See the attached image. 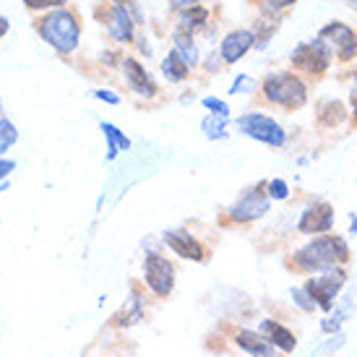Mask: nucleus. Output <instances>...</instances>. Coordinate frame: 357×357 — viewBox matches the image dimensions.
<instances>
[{
	"label": "nucleus",
	"mask_w": 357,
	"mask_h": 357,
	"mask_svg": "<svg viewBox=\"0 0 357 357\" xmlns=\"http://www.w3.org/2000/svg\"><path fill=\"white\" fill-rule=\"evenodd\" d=\"M349 261V245L339 235H316L303 248L292 253V266L305 274H324L344 266Z\"/></svg>",
	"instance_id": "1"
},
{
	"label": "nucleus",
	"mask_w": 357,
	"mask_h": 357,
	"mask_svg": "<svg viewBox=\"0 0 357 357\" xmlns=\"http://www.w3.org/2000/svg\"><path fill=\"white\" fill-rule=\"evenodd\" d=\"M37 31L42 34V40L63 55H68L79 47L81 24L76 19V13H70L66 8H55L50 13H45L42 19H37Z\"/></svg>",
	"instance_id": "2"
},
{
	"label": "nucleus",
	"mask_w": 357,
	"mask_h": 357,
	"mask_svg": "<svg viewBox=\"0 0 357 357\" xmlns=\"http://www.w3.org/2000/svg\"><path fill=\"white\" fill-rule=\"evenodd\" d=\"M261 91L266 102L279 105L284 109H300L307 102V84L303 76L292 73V70H277V73H268Z\"/></svg>",
	"instance_id": "3"
},
{
	"label": "nucleus",
	"mask_w": 357,
	"mask_h": 357,
	"mask_svg": "<svg viewBox=\"0 0 357 357\" xmlns=\"http://www.w3.org/2000/svg\"><path fill=\"white\" fill-rule=\"evenodd\" d=\"M344 284H347V271H344V266H339V268H331V271H324V274H313L305 282L303 289H305V295L313 300V305L318 310L331 313Z\"/></svg>",
	"instance_id": "4"
},
{
	"label": "nucleus",
	"mask_w": 357,
	"mask_h": 357,
	"mask_svg": "<svg viewBox=\"0 0 357 357\" xmlns=\"http://www.w3.org/2000/svg\"><path fill=\"white\" fill-rule=\"evenodd\" d=\"M331 58L334 52L328 50V45L321 37H316L313 42H300L289 55V63L295 70H303L307 76H324L331 66Z\"/></svg>",
	"instance_id": "5"
},
{
	"label": "nucleus",
	"mask_w": 357,
	"mask_h": 357,
	"mask_svg": "<svg viewBox=\"0 0 357 357\" xmlns=\"http://www.w3.org/2000/svg\"><path fill=\"white\" fill-rule=\"evenodd\" d=\"M238 128H240V133H245V136H250V139L266 144V146H271V149H279V146L287 144V133H284V128H282L274 118L261 115V112H245V115H240Z\"/></svg>",
	"instance_id": "6"
},
{
	"label": "nucleus",
	"mask_w": 357,
	"mask_h": 357,
	"mask_svg": "<svg viewBox=\"0 0 357 357\" xmlns=\"http://www.w3.org/2000/svg\"><path fill=\"white\" fill-rule=\"evenodd\" d=\"M144 282L157 298H167L175 287V266L162 253H146L144 258Z\"/></svg>",
	"instance_id": "7"
},
{
	"label": "nucleus",
	"mask_w": 357,
	"mask_h": 357,
	"mask_svg": "<svg viewBox=\"0 0 357 357\" xmlns=\"http://www.w3.org/2000/svg\"><path fill=\"white\" fill-rule=\"evenodd\" d=\"M318 37L326 42L328 50L334 52L342 63H349V60L357 58V31L342 21H331L324 29L318 31Z\"/></svg>",
	"instance_id": "8"
},
{
	"label": "nucleus",
	"mask_w": 357,
	"mask_h": 357,
	"mask_svg": "<svg viewBox=\"0 0 357 357\" xmlns=\"http://www.w3.org/2000/svg\"><path fill=\"white\" fill-rule=\"evenodd\" d=\"M264 188H266V183H258L256 188L245 190V193L229 206V219L243 225V222H253V219L264 217L268 211V204H271Z\"/></svg>",
	"instance_id": "9"
},
{
	"label": "nucleus",
	"mask_w": 357,
	"mask_h": 357,
	"mask_svg": "<svg viewBox=\"0 0 357 357\" xmlns=\"http://www.w3.org/2000/svg\"><path fill=\"white\" fill-rule=\"evenodd\" d=\"M97 19L105 24V29L109 31V37L115 42H120V45H128V42H133V37H136V24H133V19H130L128 8H123V6H102L100 10H97Z\"/></svg>",
	"instance_id": "10"
},
{
	"label": "nucleus",
	"mask_w": 357,
	"mask_h": 357,
	"mask_svg": "<svg viewBox=\"0 0 357 357\" xmlns=\"http://www.w3.org/2000/svg\"><path fill=\"white\" fill-rule=\"evenodd\" d=\"M334 227V206L326 201H313V206H307L303 211V217L298 222V232L303 235H328Z\"/></svg>",
	"instance_id": "11"
},
{
	"label": "nucleus",
	"mask_w": 357,
	"mask_h": 357,
	"mask_svg": "<svg viewBox=\"0 0 357 357\" xmlns=\"http://www.w3.org/2000/svg\"><path fill=\"white\" fill-rule=\"evenodd\" d=\"M253 45H256V34L253 29H235L225 34V40L219 45V58L225 60L227 66L232 63H238L240 58H245L250 50H253Z\"/></svg>",
	"instance_id": "12"
},
{
	"label": "nucleus",
	"mask_w": 357,
	"mask_h": 357,
	"mask_svg": "<svg viewBox=\"0 0 357 357\" xmlns=\"http://www.w3.org/2000/svg\"><path fill=\"white\" fill-rule=\"evenodd\" d=\"M162 240L167 243V248L172 253H178L180 258H188V261H206V248L201 245L199 240L193 238L185 229H167Z\"/></svg>",
	"instance_id": "13"
},
{
	"label": "nucleus",
	"mask_w": 357,
	"mask_h": 357,
	"mask_svg": "<svg viewBox=\"0 0 357 357\" xmlns=\"http://www.w3.org/2000/svg\"><path fill=\"white\" fill-rule=\"evenodd\" d=\"M123 73H126V81H128V86L136 94H141V97H146V100H151V97H157V84H154V79L149 76V70L141 66L136 58H126L123 63Z\"/></svg>",
	"instance_id": "14"
},
{
	"label": "nucleus",
	"mask_w": 357,
	"mask_h": 357,
	"mask_svg": "<svg viewBox=\"0 0 357 357\" xmlns=\"http://www.w3.org/2000/svg\"><path fill=\"white\" fill-rule=\"evenodd\" d=\"M261 334L271 342V347L282 349L284 355H289V352H295V349H298V339H295V334H292L284 324H279V321L266 318V321L261 324Z\"/></svg>",
	"instance_id": "15"
},
{
	"label": "nucleus",
	"mask_w": 357,
	"mask_h": 357,
	"mask_svg": "<svg viewBox=\"0 0 357 357\" xmlns=\"http://www.w3.org/2000/svg\"><path fill=\"white\" fill-rule=\"evenodd\" d=\"M235 342H238V347L243 349V352H248L250 357H274V347H271V342H268L264 334H258V331L240 328Z\"/></svg>",
	"instance_id": "16"
},
{
	"label": "nucleus",
	"mask_w": 357,
	"mask_h": 357,
	"mask_svg": "<svg viewBox=\"0 0 357 357\" xmlns=\"http://www.w3.org/2000/svg\"><path fill=\"white\" fill-rule=\"evenodd\" d=\"M208 24V8L204 6H193V8H183L178 13V29L175 31H183V34H196V31L206 29Z\"/></svg>",
	"instance_id": "17"
},
{
	"label": "nucleus",
	"mask_w": 357,
	"mask_h": 357,
	"mask_svg": "<svg viewBox=\"0 0 357 357\" xmlns=\"http://www.w3.org/2000/svg\"><path fill=\"white\" fill-rule=\"evenodd\" d=\"M141 316H144V298L133 292V295H130V300H128V305H123L118 313H115L112 324H115V326H120V328H128V326H133V324H139Z\"/></svg>",
	"instance_id": "18"
},
{
	"label": "nucleus",
	"mask_w": 357,
	"mask_h": 357,
	"mask_svg": "<svg viewBox=\"0 0 357 357\" xmlns=\"http://www.w3.org/2000/svg\"><path fill=\"white\" fill-rule=\"evenodd\" d=\"M100 128H102V133H105V139H107V159H115L118 157V151L130 149L128 136H126L120 128H115L112 123H102Z\"/></svg>",
	"instance_id": "19"
},
{
	"label": "nucleus",
	"mask_w": 357,
	"mask_h": 357,
	"mask_svg": "<svg viewBox=\"0 0 357 357\" xmlns=\"http://www.w3.org/2000/svg\"><path fill=\"white\" fill-rule=\"evenodd\" d=\"M172 50L178 52L180 60H183L188 68H196V63H199V47H196V42H193L190 34L175 31V45H172Z\"/></svg>",
	"instance_id": "20"
},
{
	"label": "nucleus",
	"mask_w": 357,
	"mask_h": 357,
	"mask_svg": "<svg viewBox=\"0 0 357 357\" xmlns=\"http://www.w3.org/2000/svg\"><path fill=\"white\" fill-rule=\"evenodd\" d=\"M162 73L167 76V81H172V84H180L183 79H188L190 68L180 60V55L175 50H169L167 55H165V60H162Z\"/></svg>",
	"instance_id": "21"
},
{
	"label": "nucleus",
	"mask_w": 357,
	"mask_h": 357,
	"mask_svg": "<svg viewBox=\"0 0 357 357\" xmlns=\"http://www.w3.org/2000/svg\"><path fill=\"white\" fill-rule=\"evenodd\" d=\"M344 118H347V112H344V105H342L339 100L321 102V107H318V120H321L324 126L334 128V126H339Z\"/></svg>",
	"instance_id": "22"
},
{
	"label": "nucleus",
	"mask_w": 357,
	"mask_h": 357,
	"mask_svg": "<svg viewBox=\"0 0 357 357\" xmlns=\"http://www.w3.org/2000/svg\"><path fill=\"white\" fill-rule=\"evenodd\" d=\"M225 126H227V120L208 115V118H204V123H201V130H204L206 139H225V136H227Z\"/></svg>",
	"instance_id": "23"
},
{
	"label": "nucleus",
	"mask_w": 357,
	"mask_h": 357,
	"mask_svg": "<svg viewBox=\"0 0 357 357\" xmlns=\"http://www.w3.org/2000/svg\"><path fill=\"white\" fill-rule=\"evenodd\" d=\"M16 141H19V130L13 128L10 120L0 118V154H6Z\"/></svg>",
	"instance_id": "24"
},
{
	"label": "nucleus",
	"mask_w": 357,
	"mask_h": 357,
	"mask_svg": "<svg viewBox=\"0 0 357 357\" xmlns=\"http://www.w3.org/2000/svg\"><path fill=\"white\" fill-rule=\"evenodd\" d=\"M266 196L268 201H284L289 196V185L282 178H274L266 183Z\"/></svg>",
	"instance_id": "25"
},
{
	"label": "nucleus",
	"mask_w": 357,
	"mask_h": 357,
	"mask_svg": "<svg viewBox=\"0 0 357 357\" xmlns=\"http://www.w3.org/2000/svg\"><path fill=\"white\" fill-rule=\"evenodd\" d=\"M204 107H206L208 115H214V118H222V120L229 118V107L222 100H217V97H206V100H204Z\"/></svg>",
	"instance_id": "26"
},
{
	"label": "nucleus",
	"mask_w": 357,
	"mask_h": 357,
	"mask_svg": "<svg viewBox=\"0 0 357 357\" xmlns=\"http://www.w3.org/2000/svg\"><path fill=\"white\" fill-rule=\"evenodd\" d=\"M344 318H347V316H344V310H337L334 316L328 313V316L321 321V328H324L326 334H342L339 328H342V321H344Z\"/></svg>",
	"instance_id": "27"
},
{
	"label": "nucleus",
	"mask_w": 357,
	"mask_h": 357,
	"mask_svg": "<svg viewBox=\"0 0 357 357\" xmlns=\"http://www.w3.org/2000/svg\"><path fill=\"white\" fill-rule=\"evenodd\" d=\"M261 3H264L266 16H277V19H279V13H282V10H287V8H292L298 0H261Z\"/></svg>",
	"instance_id": "28"
},
{
	"label": "nucleus",
	"mask_w": 357,
	"mask_h": 357,
	"mask_svg": "<svg viewBox=\"0 0 357 357\" xmlns=\"http://www.w3.org/2000/svg\"><path fill=\"white\" fill-rule=\"evenodd\" d=\"M31 10H45V8H63L66 0H24Z\"/></svg>",
	"instance_id": "29"
},
{
	"label": "nucleus",
	"mask_w": 357,
	"mask_h": 357,
	"mask_svg": "<svg viewBox=\"0 0 357 357\" xmlns=\"http://www.w3.org/2000/svg\"><path fill=\"white\" fill-rule=\"evenodd\" d=\"M253 86H256V81L250 76H238L235 86H229V94H245V91H253Z\"/></svg>",
	"instance_id": "30"
},
{
	"label": "nucleus",
	"mask_w": 357,
	"mask_h": 357,
	"mask_svg": "<svg viewBox=\"0 0 357 357\" xmlns=\"http://www.w3.org/2000/svg\"><path fill=\"white\" fill-rule=\"evenodd\" d=\"M292 300H295V303H298V305L303 307L305 313H313V310H316V305H313V300H310V298L305 295V289H292Z\"/></svg>",
	"instance_id": "31"
},
{
	"label": "nucleus",
	"mask_w": 357,
	"mask_h": 357,
	"mask_svg": "<svg viewBox=\"0 0 357 357\" xmlns=\"http://www.w3.org/2000/svg\"><path fill=\"white\" fill-rule=\"evenodd\" d=\"M94 97H97V100L109 102V105H118V102H120L118 94H115V91H107V89H97V91H94Z\"/></svg>",
	"instance_id": "32"
},
{
	"label": "nucleus",
	"mask_w": 357,
	"mask_h": 357,
	"mask_svg": "<svg viewBox=\"0 0 357 357\" xmlns=\"http://www.w3.org/2000/svg\"><path fill=\"white\" fill-rule=\"evenodd\" d=\"M13 169H16V162H10V159H0V178H8Z\"/></svg>",
	"instance_id": "33"
},
{
	"label": "nucleus",
	"mask_w": 357,
	"mask_h": 357,
	"mask_svg": "<svg viewBox=\"0 0 357 357\" xmlns=\"http://www.w3.org/2000/svg\"><path fill=\"white\" fill-rule=\"evenodd\" d=\"M112 6H123V8H133V13H136V19L141 21V16H139V10H136V0H109Z\"/></svg>",
	"instance_id": "34"
},
{
	"label": "nucleus",
	"mask_w": 357,
	"mask_h": 357,
	"mask_svg": "<svg viewBox=\"0 0 357 357\" xmlns=\"http://www.w3.org/2000/svg\"><path fill=\"white\" fill-rule=\"evenodd\" d=\"M349 105H352V118H355V123H357V84H355V89H352V94H349Z\"/></svg>",
	"instance_id": "35"
},
{
	"label": "nucleus",
	"mask_w": 357,
	"mask_h": 357,
	"mask_svg": "<svg viewBox=\"0 0 357 357\" xmlns=\"http://www.w3.org/2000/svg\"><path fill=\"white\" fill-rule=\"evenodd\" d=\"M193 6H199V0H175V8H193Z\"/></svg>",
	"instance_id": "36"
},
{
	"label": "nucleus",
	"mask_w": 357,
	"mask_h": 357,
	"mask_svg": "<svg viewBox=\"0 0 357 357\" xmlns=\"http://www.w3.org/2000/svg\"><path fill=\"white\" fill-rule=\"evenodd\" d=\"M6 31H8V19H6V16H0V37H3Z\"/></svg>",
	"instance_id": "37"
},
{
	"label": "nucleus",
	"mask_w": 357,
	"mask_h": 357,
	"mask_svg": "<svg viewBox=\"0 0 357 357\" xmlns=\"http://www.w3.org/2000/svg\"><path fill=\"white\" fill-rule=\"evenodd\" d=\"M344 3H347L349 8H355V10H357V0H344Z\"/></svg>",
	"instance_id": "38"
}]
</instances>
